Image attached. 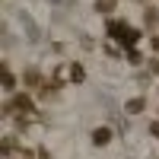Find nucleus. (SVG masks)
Returning <instances> with one entry per match:
<instances>
[{
    "label": "nucleus",
    "mask_w": 159,
    "mask_h": 159,
    "mask_svg": "<svg viewBox=\"0 0 159 159\" xmlns=\"http://www.w3.org/2000/svg\"><path fill=\"white\" fill-rule=\"evenodd\" d=\"M3 89H10V92L16 89V76H13L10 70H3Z\"/></svg>",
    "instance_id": "7"
},
{
    "label": "nucleus",
    "mask_w": 159,
    "mask_h": 159,
    "mask_svg": "<svg viewBox=\"0 0 159 159\" xmlns=\"http://www.w3.org/2000/svg\"><path fill=\"white\" fill-rule=\"evenodd\" d=\"M108 35H111V38H118V42H121V45H134L137 38H140V32L127 29L124 22H111V25H108Z\"/></svg>",
    "instance_id": "1"
},
{
    "label": "nucleus",
    "mask_w": 159,
    "mask_h": 159,
    "mask_svg": "<svg viewBox=\"0 0 159 159\" xmlns=\"http://www.w3.org/2000/svg\"><path fill=\"white\" fill-rule=\"evenodd\" d=\"M143 19H147V25H156V19H159V10H147V16H143Z\"/></svg>",
    "instance_id": "9"
},
{
    "label": "nucleus",
    "mask_w": 159,
    "mask_h": 159,
    "mask_svg": "<svg viewBox=\"0 0 159 159\" xmlns=\"http://www.w3.org/2000/svg\"><path fill=\"white\" fill-rule=\"evenodd\" d=\"M127 61H130V64H140V54H137V51H134V48H130V51H127Z\"/></svg>",
    "instance_id": "10"
},
{
    "label": "nucleus",
    "mask_w": 159,
    "mask_h": 159,
    "mask_svg": "<svg viewBox=\"0 0 159 159\" xmlns=\"http://www.w3.org/2000/svg\"><path fill=\"white\" fill-rule=\"evenodd\" d=\"M111 7H115V0H96V10L99 13H111Z\"/></svg>",
    "instance_id": "8"
},
{
    "label": "nucleus",
    "mask_w": 159,
    "mask_h": 159,
    "mask_svg": "<svg viewBox=\"0 0 159 159\" xmlns=\"http://www.w3.org/2000/svg\"><path fill=\"white\" fill-rule=\"evenodd\" d=\"M83 67H80V64H73V67H70V80H73V83H83Z\"/></svg>",
    "instance_id": "6"
},
{
    "label": "nucleus",
    "mask_w": 159,
    "mask_h": 159,
    "mask_svg": "<svg viewBox=\"0 0 159 159\" xmlns=\"http://www.w3.org/2000/svg\"><path fill=\"white\" fill-rule=\"evenodd\" d=\"M108 140H111V130H108V127H96V130H92V143H99V147H105Z\"/></svg>",
    "instance_id": "3"
},
{
    "label": "nucleus",
    "mask_w": 159,
    "mask_h": 159,
    "mask_svg": "<svg viewBox=\"0 0 159 159\" xmlns=\"http://www.w3.org/2000/svg\"><path fill=\"white\" fill-rule=\"evenodd\" d=\"M153 48H156V51H159V38H153Z\"/></svg>",
    "instance_id": "12"
},
{
    "label": "nucleus",
    "mask_w": 159,
    "mask_h": 159,
    "mask_svg": "<svg viewBox=\"0 0 159 159\" xmlns=\"http://www.w3.org/2000/svg\"><path fill=\"white\" fill-rule=\"evenodd\" d=\"M124 108H127V111H130V115H140V111H143V108H147V99H140V96H137V99H130V102H127V105H124Z\"/></svg>",
    "instance_id": "4"
},
{
    "label": "nucleus",
    "mask_w": 159,
    "mask_h": 159,
    "mask_svg": "<svg viewBox=\"0 0 159 159\" xmlns=\"http://www.w3.org/2000/svg\"><path fill=\"white\" fill-rule=\"evenodd\" d=\"M32 108H35V105H32V99L25 96V92H22V96H13V99L7 102V111H19V115H29Z\"/></svg>",
    "instance_id": "2"
},
{
    "label": "nucleus",
    "mask_w": 159,
    "mask_h": 159,
    "mask_svg": "<svg viewBox=\"0 0 159 159\" xmlns=\"http://www.w3.org/2000/svg\"><path fill=\"white\" fill-rule=\"evenodd\" d=\"M150 134H153V137L159 140V121H153V124H150Z\"/></svg>",
    "instance_id": "11"
},
{
    "label": "nucleus",
    "mask_w": 159,
    "mask_h": 159,
    "mask_svg": "<svg viewBox=\"0 0 159 159\" xmlns=\"http://www.w3.org/2000/svg\"><path fill=\"white\" fill-rule=\"evenodd\" d=\"M22 80H25V86H38L42 73H38V70H25V73H22Z\"/></svg>",
    "instance_id": "5"
}]
</instances>
